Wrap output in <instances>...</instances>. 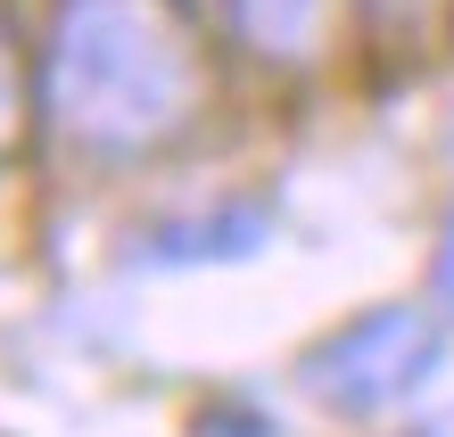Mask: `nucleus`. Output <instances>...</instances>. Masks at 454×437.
<instances>
[{"mask_svg": "<svg viewBox=\"0 0 454 437\" xmlns=\"http://www.w3.org/2000/svg\"><path fill=\"white\" fill-rule=\"evenodd\" d=\"M42 107L91 157H149L207 107V59L174 0H59Z\"/></svg>", "mask_w": 454, "mask_h": 437, "instance_id": "f257e3e1", "label": "nucleus"}, {"mask_svg": "<svg viewBox=\"0 0 454 437\" xmlns=\"http://www.w3.org/2000/svg\"><path fill=\"white\" fill-rule=\"evenodd\" d=\"M438 322L413 314V306H372L356 322H339L331 339H314L298 355V388L323 404V413H347V421H372L388 404H405L421 379L438 371Z\"/></svg>", "mask_w": 454, "mask_h": 437, "instance_id": "f03ea898", "label": "nucleus"}, {"mask_svg": "<svg viewBox=\"0 0 454 437\" xmlns=\"http://www.w3.org/2000/svg\"><path fill=\"white\" fill-rule=\"evenodd\" d=\"M231 9V34L273 66H306L331 34V0H223Z\"/></svg>", "mask_w": 454, "mask_h": 437, "instance_id": "7ed1b4c3", "label": "nucleus"}, {"mask_svg": "<svg viewBox=\"0 0 454 437\" xmlns=\"http://www.w3.org/2000/svg\"><path fill=\"white\" fill-rule=\"evenodd\" d=\"M17 149V59H9V34H0V157Z\"/></svg>", "mask_w": 454, "mask_h": 437, "instance_id": "20e7f679", "label": "nucleus"}, {"mask_svg": "<svg viewBox=\"0 0 454 437\" xmlns=\"http://www.w3.org/2000/svg\"><path fill=\"white\" fill-rule=\"evenodd\" d=\"M430 281H438V306L454 314V215H446V231H438V264H430Z\"/></svg>", "mask_w": 454, "mask_h": 437, "instance_id": "39448f33", "label": "nucleus"}, {"mask_svg": "<svg viewBox=\"0 0 454 437\" xmlns=\"http://www.w3.org/2000/svg\"><path fill=\"white\" fill-rule=\"evenodd\" d=\"M396 9H413V0H396Z\"/></svg>", "mask_w": 454, "mask_h": 437, "instance_id": "423d86ee", "label": "nucleus"}]
</instances>
